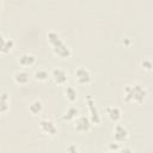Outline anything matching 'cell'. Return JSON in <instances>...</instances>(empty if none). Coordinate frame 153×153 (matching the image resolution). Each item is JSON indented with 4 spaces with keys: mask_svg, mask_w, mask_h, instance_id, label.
I'll list each match as a JSON object with an SVG mask.
<instances>
[{
    "mask_svg": "<svg viewBox=\"0 0 153 153\" xmlns=\"http://www.w3.org/2000/svg\"><path fill=\"white\" fill-rule=\"evenodd\" d=\"M47 38H48V42L50 43L55 55H57L60 57H63V59L69 57L72 55L71 48L60 38V36L55 31H49L47 33Z\"/></svg>",
    "mask_w": 153,
    "mask_h": 153,
    "instance_id": "6da1fadb",
    "label": "cell"
},
{
    "mask_svg": "<svg viewBox=\"0 0 153 153\" xmlns=\"http://www.w3.org/2000/svg\"><path fill=\"white\" fill-rule=\"evenodd\" d=\"M147 96H148L147 90L143 86L139 85V84L128 85L124 88V99L128 103L141 104V103L145 102V99L147 98Z\"/></svg>",
    "mask_w": 153,
    "mask_h": 153,
    "instance_id": "7a4b0ae2",
    "label": "cell"
},
{
    "mask_svg": "<svg viewBox=\"0 0 153 153\" xmlns=\"http://www.w3.org/2000/svg\"><path fill=\"white\" fill-rule=\"evenodd\" d=\"M86 103H87V108H88V110H90V116H88V118H90L91 123H92V124H99L100 121H102V117H100V114H99L98 108H97V105H96L94 98H93L92 96H88V97L86 98Z\"/></svg>",
    "mask_w": 153,
    "mask_h": 153,
    "instance_id": "3957f363",
    "label": "cell"
},
{
    "mask_svg": "<svg viewBox=\"0 0 153 153\" xmlns=\"http://www.w3.org/2000/svg\"><path fill=\"white\" fill-rule=\"evenodd\" d=\"M74 78H75V81L78 84L85 85V84H90L91 82L92 74L86 67H78L74 71Z\"/></svg>",
    "mask_w": 153,
    "mask_h": 153,
    "instance_id": "277c9868",
    "label": "cell"
},
{
    "mask_svg": "<svg viewBox=\"0 0 153 153\" xmlns=\"http://www.w3.org/2000/svg\"><path fill=\"white\" fill-rule=\"evenodd\" d=\"M39 129L42 133L47 134V135H55L57 134V127L55 124V122L50 118H43L39 121Z\"/></svg>",
    "mask_w": 153,
    "mask_h": 153,
    "instance_id": "5b68a950",
    "label": "cell"
},
{
    "mask_svg": "<svg viewBox=\"0 0 153 153\" xmlns=\"http://www.w3.org/2000/svg\"><path fill=\"white\" fill-rule=\"evenodd\" d=\"M91 127H92V123H91L88 116H78L74 120V128L78 131H81V133L88 131L91 129Z\"/></svg>",
    "mask_w": 153,
    "mask_h": 153,
    "instance_id": "8992f818",
    "label": "cell"
},
{
    "mask_svg": "<svg viewBox=\"0 0 153 153\" xmlns=\"http://www.w3.org/2000/svg\"><path fill=\"white\" fill-rule=\"evenodd\" d=\"M51 78L57 85H65L68 80V74L65 69L57 67V68H54L51 71Z\"/></svg>",
    "mask_w": 153,
    "mask_h": 153,
    "instance_id": "52a82bcc",
    "label": "cell"
},
{
    "mask_svg": "<svg viewBox=\"0 0 153 153\" xmlns=\"http://www.w3.org/2000/svg\"><path fill=\"white\" fill-rule=\"evenodd\" d=\"M115 142H123L128 137V129L122 124H116L112 131Z\"/></svg>",
    "mask_w": 153,
    "mask_h": 153,
    "instance_id": "ba28073f",
    "label": "cell"
},
{
    "mask_svg": "<svg viewBox=\"0 0 153 153\" xmlns=\"http://www.w3.org/2000/svg\"><path fill=\"white\" fill-rule=\"evenodd\" d=\"M14 48V41L11 38H6L2 33H0V53L7 54Z\"/></svg>",
    "mask_w": 153,
    "mask_h": 153,
    "instance_id": "9c48e42d",
    "label": "cell"
},
{
    "mask_svg": "<svg viewBox=\"0 0 153 153\" xmlns=\"http://www.w3.org/2000/svg\"><path fill=\"white\" fill-rule=\"evenodd\" d=\"M18 62L22 67H31L36 63V56L31 53H24L19 56Z\"/></svg>",
    "mask_w": 153,
    "mask_h": 153,
    "instance_id": "30bf717a",
    "label": "cell"
},
{
    "mask_svg": "<svg viewBox=\"0 0 153 153\" xmlns=\"http://www.w3.org/2000/svg\"><path fill=\"white\" fill-rule=\"evenodd\" d=\"M13 80L16 84L18 85H26L30 80V74L26 72V71H17L14 74H13Z\"/></svg>",
    "mask_w": 153,
    "mask_h": 153,
    "instance_id": "8fae6325",
    "label": "cell"
},
{
    "mask_svg": "<svg viewBox=\"0 0 153 153\" xmlns=\"http://www.w3.org/2000/svg\"><path fill=\"white\" fill-rule=\"evenodd\" d=\"M106 115L112 122H118L121 118V109L117 106H108L106 108Z\"/></svg>",
    "mask_w": 153,
    "mask_h": 153,
    "instance_id": "7c38bea8",
    "label": "cell"
},
{
    "mask_svg": "<svg viewBox=\"0 0 153 153\" xmlns=\"http://www.w3.org/2000/svg\"><path fill=\"white\" fill-rule=\"evenodd\" d=\"M29 111L32 115H39L43 111V103L41 99H35L29 105Z\"/></svg>",
    "mask_w": 153,
    "mask_h": 153,
    "instance_id": "4fadbf2b",
    "label": "cell"
},
{
    "mask_svg": "<svg viewBox=\"0 0 153 153\" xmlns=\"http://www.w3.org/2000/svg\"><path fill=\"white\" fill-rule=\"evenodd\" d=\"M78 116H79V109L75 108V106H73V105H71V106L65 111V114L62 115V118H63L65 121H73V120H75Z\"/></svg>",
    "mask_w": 153,
    "mask_h": 153,
    "instance_id": "5bb4252c",
    "label": "cell"
},
{
    "mask_svg": "<svg viewBox=\"0 0 153 153\" xmlns=\"http://www.w3.org/2000/svg\"><path fill=\"white\" fill-rule=\"evenodd\" d=\"M65 97L67 98V100H69L71 103H74L78 98V91L73 87V86H66L63 90Z\"/></svg>",
    "mask_w": 153,
    "mask_h": 153,
    "instance_id": "9a60e30c",
    "label": "cell"
},
{
    "mask_svg": "<svg viewBox=\"0 0 153 153\" xmlns=\"http://www.w3.org/2000/svg\"><path fill=\"white\" fill-rule=\"evenodd\" d=\"M8 102H10V94L7 92H1L0 93V112H6L10 109Z\"/></svg>",
    "mask_w": 153,
    "mask_h": 153,
    "instance_id": "2e32d148",
    "label": "cell"
},
{
    "mask_svg": "<svg viewBox=\"0 0 153 153\" xmlns=\"http://www.w3.org/2000/svg\"><path fill=\"white\" fill-rule=\"evenodd\" d=\"M33 78L38 81H45L49 78V73L44 68H38L33 72Z\"/></svg>",
    "mask_w": 153,
    "mask_h": 153,
    "instance_id": "e0dca14e",
    "label": "cell"
},
{
    "mask_svg": "<svg viewBox=\"0 0 153 153\" xmlns=\"http://www.w3.org/2000/svg\"><path fill=\"white\" fill-rule=\"evenodd\" d=\"M66 152H67V153H81L80 149H79V147H78L76 145H74V143L68 145L67 148H66Z\"/></svg>",
    "mask_w": 153,
    "mask_h": 153,
    "instance_id": "ac0fdd59",
    "label": "cell"
},
{
    "mask_svg": "<svg viewBox=\"0 0 153 153\" xmlns=\"http://www.w3.org/2000/svg\"><path fill=\"white\" fill-rule=\"evenodd\" d=\"M141 65H142V68H145V69H147V71H151L152 67H153L152 61H151L149 59H143L142 62H141Z\"/></svg>",
    "mask_w": 153,
    "mask_h": 153,
    "instance_id": "d6986e66",
    "label": "cell"
},
{
    "mask_svg": "<svg viewBox=\"0 0 153 153\" xmlns=\"http://www.w3.org/2000/svg\"><path fill=\"white\" fill-rule=\"evenodd\" d=\"M109 148H110L111 152H117V151L120 149V147H118V142H111V143L109 145Z\"/></svg>",
    "mask_w": 153,
    "mask_h": 153,
    "instance_id": "ffe728a7",
    "label": "cell"
},
{
    "mask_svg": "<svg viewBox=\"0 0 153 153\" xmlns=\"http://www.w3.org/2000/svg\"><path fill=\"white\" fill-rule=\"evenodd\" d=\"M117 153H134V152H133V149L129 148V147H122V148H120V149L117 151Z\"/></svg>",
    "mask_w": 153,
    "mask_h": 153,
    "instance_id": "44dd1931",
    "label": "cell"
},
{
    "mask_svg": "<svg viewBox=\"0 0 153 153\" xmlns=\"http://www.w3.org/2000/svg\"><path fill=\"white\" fill-rule=\"evenodd\" d=\"M108 153H116V152H111V151H110V152H108Z\"/></svg>",
    "mask_w": 153,
    "mask_h": 153,
    "instance_id": "7402d4cb",
    "label": "cell"
},
{
    "mask_svg": "<svg viewBox=\"0 0 153 153\" xmlns=\"http://www.w3.org/2000/svg\"><path fill=\"white\" fill-rule=\"evenodd\" d=\"M0 11H1V2H0Z\"/></svg>",
    "mask_w": 153,
    "mask_h": 153,
    "instance_id": "603a6c76",
    "label": "cell"
}]
</instances>
